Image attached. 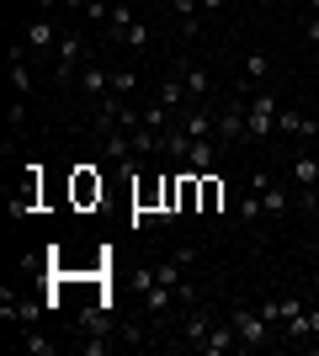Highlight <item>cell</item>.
Wrapping results in <instances>:
<instances>
[{"instance_id": "1", "label": "cell", "mask_w": 319, "mask_h": 356, "mask_svg": "<svg viewBox=\"0 0 319 356\" xmlns=\"http://www.w3.org/2000/svg\"><path fill=\"white\" fill-rule=\"evenodd\" d=\"M277 118H282V106L272 102V90H250V96H245V128H250V138H272Z\"/></svg>"}, {"instance_id": "2", "label": "cell", "mask_w": 319, "mask_h": 356, "mask_svg": "<svg viewBox=\"0 0 319 356\" xmlns=\"http://www.w3.org/2000/svg\"><path fill=\"white\" fill-rule=\"evenodd\" d=\"M229 325H234V335H240L245 351H256V346L272 341V319L261 309H229Z\"/></svg>"}, {"instance_id": "3", "label": "cell", "mask_w": 319, "mask_h": 356, "mask_svg": "<svg viewBox=\"0 0 319 356\" xmlns=\"http://www.w3.org/2000/svg\"><path fill=\"white\" fill-rule=\"evenodd\" d=\"M80 70H85V38H80V32H64V38H59V70H54V80L69 86V80H80Z\"/></svg>"}, {"instance_id": "4", "label": "cell", "mask_w": 319, "mask_h": 356, "mask_svg": "<svg viewBox=\"0 0 319 356\" xmlns=\"http://www.w3.org/2000/svg\"><path fill=\"white\" fill-rule=\"evenodd\" d=\"M277 134H288L293 144H319V118L314 112H293V106H282V118H277Z\"/></svg>"}, {"instance_id": "5", "label": "cell", "mask_w": 319, "mask_h": 356, "mask_svg": "<svg viewBox=\"0 0 319 356\" xmlns=\"http://www.w3.org/2000/svg\"><path fill=\"white\" fill-rule=\"evenodd\" d=\"M245 138H250V128H245V96H234V102L224 106V112H218V144H245Z\"/></svg>"}, {"instance_id": "6", "label": "cell", "mask_w": 319, "mask_h": 356, "mask_svg": "<svg viewBox=\"0 0 319 356\" xmlns=\"http://www.w3.org/2000/svg\"><path fill=\"white\" fill-rule=\"evenodd\" d=\"M59 38H64V32H54V16H48V11H38V16L27 22V38H22V43H27V48H38V54H54V43H59Z\"/></svg>"}, {"instance_id": "7", "label": "cell", "mask_w": 319, "mask_h": 356, "mask_svg": "<svg viewBox=\"0 0 319 356\" xmlns=\"http://www.w3.org/2000/svg\"><path fill=\"white\" fill-rule=\"evenodd\" d=\"M218 138H192V149H186V160H181V170H197V176H208L213 165H218Z\"/></svg>"}, {"instance_id": "8", "label": "cell", "mask_w": 319, "mask_h": 356, "mask_svg": "<svg viewBox=\"0 0 319 356\" xmlns=\"http://www.w3.org/2000/svg\"><path fill=\"white\" fill-rule=\"evenodd\" d=\"M170 11H176L181 38H186V43H197V38H202V0H170Z\"/></svg>"}, {"instance_id": "9", "label": "cell", "mask_w": 319, "mask_h": 356, "mask_svg": "<svg viewBox=\"0 0 319 356\" xmlns=\"http://www.w3.org/2000/svg\"><path fill=\"white\" fill-rule=\"evenodd\" d=\"M176 74H181V86H186L192 102H208V96H213V70H208V64H181Z\"/></svg>"}, {"instance_id": "10", "label": "cell", "mask_w": 319, "mask_h": 356, "mask_svg": "<svg viewBox=\"0 0 319 356\" xmlns=\"http://www.w3.org/2000/svg\"><path fill=\"white\" fill-rule=\"evenodd\" d=\"M282 335L288 341H319V309H298L282 319Z\"/></svg>"}, {"instance_id": "11", "label": "cell", "mask_w": 319, "mask_h": 356, "mask_svg": "<svg viewBox=\"0 0 319 356\" xmlns=\"http://www.w3.org/2000/svg\"><path fill=\"white\" fill-rule=\"evenodd\" d=\"M202 356H224V351H240V335H234V325H229V319H218V325L208 330V341L197 346Z\"/></svg>"}, {"instance_id": "12", "label": "cell", "mask_w": 319, "mask_h": 356, "mask_svg": "<svg viewBox=\"0 0 319 356\" xmlns=\"http://www.w3.org/2000/svg\"><path fill=\"white\" fill-rule=\"evenodd\" d=\"M80 90H85L91 102H106V96H112V70H101V64H85V70H80Z\"/></svg>"}, {"instance_id": "13", "label": "cell", "mask_w": 319, "mask_h": 356, "mask_svg": "<svg viewBox=\"0 0 319 356\" xmlns=\"http://www.w3.org/2000/svg\"><path fill=\"white\" fill-rule=\"evenodd\" d=\"M213 325H218L213 314H186V319H181V346H186V351H197V346L208 341V330H213Z\"/></svg>"}, {"instance_id": "14", "label": "cell", "mask_w": 319, "mask_h": 356, "mask_svg": "<svg viewBox=\"0 0 319 356\" xmlns=\"http://www.w3.org/2000/svg\"><path fill=\"white\" fill-rule=\"evenodd\" d=\"M266 74H272V59H266V48H256V54H245V80H240V90L250 96V90H256L261 80H266Z\"/></svg>"}, {"instance_id": "15", "label": "cell", "mask_w": 319, "mask_h": 356, "mask_svg": "<svg viewBox=\"0 0 319 356\" xmlns=\"http://www.w3.org/2000/svg\"><path fill=\"white\" fill-rule=\"evenodd\" d=\"M293 186H298V192H314V186H319V160L309 154V149L293 160Z\"/></svg>"}, {"instance_id": "16", "label": "cell", "mask_w": 319, "mask_h": 356, "mask_svg": "<svg viewBox=\"0 0 319 356\" xmlns=\"http://www.w3.org/2000/svg\"><path fill=\"white\" fill-rule=\"evenodd\" d=\"M75 202L80 208L101 202V176H96V170H75Z\"/></svg>"}, {"instance_id": "17", "label": "cell", "mask_w": 319, "mask_h": 356, "mask_svg": "<svg viewBox=\"0 0 319 356\" xmlns=\"http://www.w3.org/2000/svg\"><path fill=\"white\" fill-rule=\"evenodd\" d=\"M154 102H160V106H170V112H181V106L192 102V96H186V86H181V74H170L165 86L154 90Z\"/></svg>"}, {"instance_id": "18", "label": "cell", "mask_w": 319, "mask_h": 356, "mask_svg": "<svg viewBox=\"0 0 319 356\" xmlns=\"http://www.w3.org/2000/svg\"><path fill=\"white\" fill-rule=\"evenodd\" d=\"M138 16H133V6H128V0H112V16H106V32H112V38H117L122 43V32L133 27Z\"/></svg>"}, {"instance_id": "19", "label": "cell", "mask_w": 319, "mask_h": 356, "mask_svg": "<svg viewBox=\"0 0 319 356\" xmlns=\"http://www.w3.org/2000/svg\"><path fill=\"white\" fill-rule=\"evenodd\" d=\"M218 208H224V181L208 170V176H202V213H218Z\"/></svg>"}, {"instance_id": "20", "label": "cell", "mask_w": 319, "mask_h": 356, "mask_svg": "<svg viewBox=\"0 0 319 356\" xmlns=\"http://www.w3.org/2000/svg\"><path fill=\"white\" fill-rule=\"evenodd\" d=\"M22 351H27V356H54V351H59V346L48 341L43 330H27V335H22Z\"/></svg>"}, {"instance_id": "21", "label": "cell", "mask_w": 319, "mask_h": 356, "mask_svg": "<svg viewBox=\"0 0 319 356\" xmlns=\"http://www.w3.org/2000/svg\"><path fill=\"white\" fill-rule=\"evenodd\" d=\"M154 43V32H149V22H133V27L122 32V48H149Z\"/></svg>"}, {"instance_id": "22", "label": "cell", "mask_w": 319, "mask_h": 356, "mask_svg": "<svg viewBox=\"0 0 319 356\" xmlns=\"http://www.w3.org/2000/svg\"><path fill=\"white\" fill-rule=\"evenodd\" d=\"M138 90V74L133 70H112V96H133Z\"/></svg>"}, {"instance_id": "23", "label": "cell", "mask_w": 319, "mask_h": 356, "mask_svg": "<svg viewBox=\"0 0 319 356\" xmlns=\"http://www.w3.org/2000/svg\"><path fill=\"white\" fill-rule=\"evenodd\" d=\"M106 346H112L106 335H91V341H80V351H85V356H106Z\"/></svg>"}, {"instance_id": "24", "label": "cell", "mask_w": 319, "mask_h": 356, "mask_svg": "<svg viewBox=\"0 0 319 356\" xmlns=\"http://www.w3.org/2000/svg\"><path fill=\"white\" fill-rule=\"evenodd\" d=\"M22 122H27V96H16V102H11V128H22Z\"/></svg>"}, {"instance_id": "25", "label": "cell", "mask_w": 319, "mask_h": 356, "mask_svg": "<svg viewBox=\"0 0 319 356\" xmlns=\"http://www.w3.org/2000/svg\"><path fill=\"white\" fill-rule=\"evenodd\" d=\"M304 38H309V43H319V11H309V22H304Z\"/></svg>"}, {"instance_id": "26", "label": "cell", "mask_w": 319, "mask_h": 356, "mask_svg": "<svg viewBox=\"0 0 319 356\" xmlns=\"http://www.w3.org/2000/svg\"><path fill=\"white\" fill-rule=\"evenodd\" d=\"M304 213H309V218H319V186H314V192H304Z\"/></svg>"}, {"instance_id": "27", "label": "cell", "mask_w": 319, "mask_h": 356, "mask_svg": "<svg viewBox=\"0 0 319 356\" xmlns=\"http://www.w3.org/2000/svg\"><path fill=\"white\" fill-rule=\"evenodd\" d=\"M32 6H38V11H59L64 0H32Z\"/></svg>"}, {"instance_id": "28", "label": "cell", "mask_w": 319, "mask_h": 356, "mask_svg": "<svg viewBox=\"0 0 319 356\" xmlns=\"http://www.w3.org/2000/svg\"><path fill=\"white\" fill-rule=\"evenodd\" d=\"M229 0H202V11H224Z\"/></svg>"}, {"instance_id": "29", "label": "cell", "mask_w": 319, "mask_h": 356, "mask_svg": "<svg viewBox=\"0 0 319 356\" xmlns=\"http://www.w3.org/2000/svg\"><path fill=\"white\" fill-rule=\"evenodd\" d=\"M309 11H319V0H309Z\"/></svg>"}, {"instance_id": "30", "label": "cell", "mask_w": 319, "mask_h": 356, "mask_svg": "<svg viewBox=\"0 0 319 356\" xmlns=\"http://www.w3.org/2000/svg\"><path fill=\"white\" fill-rule=\"evenodd\" d=\"M266 6H277V0H266Z\"/></svg>"}]
</instances>
